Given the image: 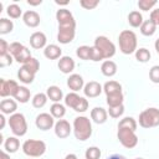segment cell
Returning <instances> with one entry per match:
<instances>
[{"label":"cell","mask_w":159,"mask_h":159,"mask_svg":"<svg viewBox=\"0 0 159 159\" xmlns=\"http://www.w3.org/2000/svg\"><path fill=\"white\" fill-rule=\"evenodd\" d=\"M73 134L76 139L84 142L92 135V124L89 118L84 116L76 117L73 120Z\"/></svg>","instance_id":"cell-1"},{"label":"cell","mask_w":159,"mask_h":159,"mask_svg":"<svg viewBox=\"0 0 159 159\" xmlns=\"http://www.w3.org/2000/svg\"><path fill=\"white\" fill-rule=\"evenodd\" d=\"M119 50L124 55H130L137 51V35L130 30H123L118 37Z\"/></svg>","instance_id":"cell-2"},{"label":"cell","mask_w":159,"mask_h":159,"mask_svg":"<svg viewBox=\"0 0 159 159\" xmlns=\"http://www.w3.org/2000/svg\"><path fill=\"white\" fill-rule=\"evenodd\" d=\"M22 152L30 158H39L46 152V144L39 139H27L22 144Z\"/></svg>","instance_id":"cell-3"},{"label":"cell","mask_w":159,"mask_h":159,"mask_svg":"<svg viewBox=\"0 0 159 159\" xmlns=\"http://www.w3.org/2000/svg\"><path fill=\"white\" fill-rule=\"evenodd\" d=\"M139 125L143 128H153L159 125V109L147 108L139 114Z\"/></svg>","instance_id":"cell-4"},{"label":"cell","mask_w":159,"mask_h":159,"mask_svg":"<svg viewBox=\"0 0 159 159\" xmlns=\"http://www.w3.org/2000/svg\"><path fill=\"white\" fill-rule=\"evenodd\" d=\"M9 125L11 128V132L16 137H22L27 132V123L25 119V116L22 113H14L9 118Z\"/></svg>","instance_id":"cell-5"},{"label":"cell","mask_w":159,"mask_h":159,"mask_svg":"<svg viewBox=\"0 0 159 159\" xmlns=\"http://www.w3.org/2000/svg\"><path fill=\"white\" fill-rule=\"evenodd\" d=\"M94 47L101 51V53L106 60H109L116 55L114 43L106 36H97L94 40Z\"/></svg>","instance_id":"cell-6"},{"label":"cell","mask_w":159,"mask_h":159,"mask_svg":"<svg viewBox=\"0 0 159 159\" xmlns=\"http://www.w3.org/2000/svg\"><path fill=\"white\" fill-rule=\"evenodd\" d=\"M117 138L120 142V144L128 149L134 148L138 144V137L134 130L127 129V128H118Z\"/></svg>","instance_id":"cell-7"},{"label":"cell","mask_w":159,"mask_h":159,"mask_svg":"<svg viewBox=\"0 0 159 159\" xmlns=\"http://www.w3.org/2000/svg\"><path fill=\"white\" fill-rule=\"evenodd\" d=\"M56 19L58 21V27H75L76 29V21L73 15L67 9H60L56 12Z\"/></svg>","instance_id":"cell-8"},{"label":"cell","mask_w":159,"mask_h":159,"mask_svg":"<svg viewBox=\"0 0 159 159\" xmlns=\"http://www.w3.org/2000/svg\"><path fill=\"white\" fill-rule=\"evenodd\" d=\"M19 87L20 86L12 80H0V96L2 98L9 97V96L14 97Z\"/></svg>","instance_id":"cell-9"},{"label":"cell","mask_w":159,"mask_h":159,"mask_svg":"<svg viewBox=\"0 0 159 159\" xmlns=\"http://www.w3.org/2000/svg\"><path fill=\"white\" fill-rule=\"evenodd\" d=\"M35 124L41 130H48L55 127V119L50 113H40L35 119Z\"/></svg>","instance_id":"cell-10"},{"label":"cell","mask_w":159,"mask_h":159,"mask_svg":"<svg viewBox=\"0 0 159 159\" xmlns=\"http://www.w3.org/2000/svg\"><path fill=\"white\" fill-rule=\"evenodd\" d=\"M71 124L66 120V119H58L55 123V134L56 137H58L60 139H65L71 134Z\"/></svg>","instance_id":"cell-11"},{"label":"cell","mask_w":159,"mask_h":159,"mask_svg":"<svg viewBox=\"0 0 159 159\" xmlns=\"http://www.w3.org/2000/svg\"><path fill=\"white\" fill-rule=\"evenodd\" d=\"M76 35V29L75 27H58V34H57V41L60 43H70L73 41Z\"/></svg>","instance_id":"cell-12"},{"label":"cell","mask_w":159,"mask_h":159,"mask_svg":"<svg viewBox=\"0 0 159 159\" xmlns=\"http://www.w3.org/2000/svg\"><path fill=\"white\" fill-rule=\"evenodd\" d=\"M102 91H103V87L98 82H96V81H91V82L86 83L84 87H83V93L88 98H96V97H98L102 93Z\"/></svg>","instance_id":"cell-13"},{"label":"cell","mask_w":159,"mask_h":159,"mask_svg":"<svg viewBox=\"0 0 159 159\" xmlns=\"http://www.w3.org/2000/svg\"><path fill=\"white\" fill-rule=\"evenodd\" d=\"M46 42H47L46 35L41 31H36L30 36V45L32 48H36V50L43 48L46 47Z\"/></svg>","instance_id":"cell-14"},{"label":"cell","mask_w":159,"mask_h":159,"mask_svg":"<svg viewBox=\"0 0 159 159\" xmlns=\"http://www.w3.org/2000/svg\"><path fill=\"white\" fill-rule=\"evenodd\" d=\"M22 20H24L25 25L29 26V27H37L40 25V21H41L40 20V15L34 10L26 11L22 15Z\"/></svg>","instance_id":"cell-15"},{"label":"cell","mask_w":159,"mask_h":159,"mask_svg":"<svg viewBox=\"0 0 159 159\" xmlns=\"http://www.w3.org/2000/svg\"><path fill=\"white\" fill-rule=\"evenodd\" d=\"M58 70L62 73H71L75 70V61L70 56H62L58 60Z\"/></svg>","instance_id":"cell-16"},{"label":"cell","mask_w":159,"mask_h":159,"mask_svg":"<svg viewBox=\"0 0 159 159\" xmlns=\"http://www.w3.org/2000/svg\"><path fill=\"white\" fill-rule=\"evenodd\" d=\"M67 86L70 89H72L73 92H77L80 89H82L84 87V82H83V78L82 76L77 75V73H73L68 78H67Z\"/></svg>","instance_id":"cell-17"},{"label":"cell","mask_w":159,"mask_h":159,"mask_svg":"<svg viewBox=\"0 0 159 159\" xmlns=\"http://www.w3.org/2000/svg\"><path fill=\"white\" fill-rule=\"evenodd\" d=\"M108 112L102 107H94L91 111V119L97 124H103L107 120Z\"/></svg>","instance_id":"cell-18"},{"label":"cell","mask_w":159,"mask_h":159,"mask_svg":"<svg viewBox=\"0 0 159 159\" xmlns=\"http://www.w3.org/2000/svg\"><path fill=\"white\" fill-rule=\"evenodd\" d=\"M43 55L48 60H57V58H61V55H62V50L60 46L57 45H47L43 50Z\"/></svg>","instance_id":"cell-19"},{"label":"cell","mask_w":159,"mask_h":159,"mask_svg":"<svg viewBox=\"0 0 159 159\" xmlns=\"http://www.w3.org/2000/svg\"><path fill=\"white\" fill-rule=\"evenodd\" d=\"M17 109V104L14 99H2L0 103V111L2 114H14Z\"/></svg>","instance_id":"cell-20"},{"label":"cell","mask_w":159,"mask_h":159,"mask_svg":"<svg viewBox=\"0 0 159 159\" xmlns=\"http://www.w3.org/2000/svg\"><path fill=\"white\" fill-rule=\"evenodd\" d=\"M101 71L106 77H112L117 73V65L111 60H106L101 66Z\"/></svg>","instance_id":"cell-21"},{"label":"cell","mask_w":159,"mask_h":159,"mask_svg":"<svg viewBox=\"0 0 159 159\" xmlns=\"http://www.w3.org/2000/svg\"><path fill=\"white\" fill-rule=\"evenodd\" d=\"M103 91L106 93V96H111V94H116V93H120L122 92V86L119 82L117 81H108L104 83L103 86Z\"/></svg>","instance_id":"cell-22"},{"label":"cell","mask_w":159,"mask_h":159,"mask_svg":"<svg viewBox=\"0 0 159 159\" xmlns=\"http://www.w3.org/2000/svg\"><path fill=\"white\" fill-rule=\"evenodd\" d=\"M46 94H47L48 99L55 102V103H58L63 97V93H62L61 88L57 87V86H50L47 88V91H46Z\"/></svg>","instance_id":"cell-23"},{"label":"cell","mask_w":159,"mask_h":159,"mask_svg":"<svg viewBox=\"0 0 159 159\" xmlns=\"http://www.w3.org/2000/svg\"><path fill=\"white\" fill-rule=\"evenodd\" d=\"M17 77L19 80L25 83V84H29V83H32L34 80H35V73H32L31 71H29L27 68H25L24 66L20 67V70L17 71Z\"/></svg>","instance_id":"cell-24"},{"label":"cell","mask_w":159,"mask_h":159,"mask_svg":"<svg viewBox=\"0 0 159 159\" xmlns=\"http://www.w3.org/2000/svg\"><path fill=\"white\" fill-rule=\"evenodd\" d=\"M30 96H31L30 89H29L27 87H25V86H20L19 89L16 91L14 98H15L17 102H20V103H26V102H29Z\"/></svg>","instance_id":"cell-25"},{"label":"cell","mask_w":159,"mask_h":159,"mask_svg":"<svg viewBox=\"0 0 159 159\" xmlns=\"http://www.w3.org/2000/svg\"><path fill=\"white\" fill-rule=\"evenodd\" d=\"M4 148L7 153H16L20 148V142L16 137H9L4 143Z\"/></svg>","instance_id":"cell-26"},{"label":"cell","mask_w":159,"mask_h":159,"mask_svg":"<svg viewBox=\"0 0 159 159\" xmlns=\"http://www.w3.org/2000/svg\"><path fill=\"white\" fill-rule=\"evenodd\" d=\"M155 31H157V25H155L150 19L143 21V24H142V26H140V32H142L144 36H152V35H154Z\"/></svg>","instance_id":"cell-27"},{"label":"cell","mask_w":159,"mask_h":159,"mask_svg":"<svg viewBox=\"0 0 159 159\" xmlns=\"http://www.w3.org/2000/svg\"><path fill=\"white\" fill-rule=\"evenodd\" d=\"M128 22L132 27H140L143 24V16L139 11H132L128 15Z\"/></svg>","instance_id":"cell-28"},{"label":"cell","mask_w":159,"mask_h":159,"mask_svg":"<svg viewBox=\"0 0 159 159\" xmlns=\"http://www.w3.org/2000/svg\"><path fill=\"white\" fill-rule=\"evenodd\" d=\"M14 58L19 62V63H26L30 58H31V52H30V50L27 48V47H25V46H22V48L14 56Z\"/></svg>","instance_id":"cell-29"},{"label":"cell","mask_w":159,"mask_h":159,"mask_svg":"<svg viewBox=\"0 0 159 159\" xmlns=\"http://www.w3.org/2000/svg\"><path fill=\"white\" fill-rule=\"evenodd\" d=\"M50 113H51V116H52L53 118L61 119V118L66 114V108H65V106L61 104V103H53V104L51 106V108H50Z\"/></svg>","instance_id":"cell-30"},{"label":"cell","mask_w":159,"mask_h":159,"mask_svg":"<svg viewBox=\"0 0 159 159\" xmlns=\"http://www.w3.org/2000/svg\"><path fill=\"white\" fill-rule=\"evenodd\" d=\"M123 99H124V96L122 92L111 94V96H107V104L108 107H117V106L123 104Z\"/></svg>","instance_id":"cell-31"},{"label":"cell","mask_w":159,"mask_h":159,"mask_svg":"<svg viewBox=\"0 0 159 159\" xmlns=\"http://www.w3.org/2000/svg\"><path fill=\"white\" fill-rule=\"evenodd\" d=\"M118 128H127V129H132L135 132L137 130V122L133 117H124L118 123Z\"/></svg>","instance_id":"cell-32"},{"label":"cell","mask_w":159,"mask_h":159,"mask_svg":"<svg viewBox=\"0 0 159 159\" xmlns=\"http://www.w3.org/2000/svg\"><path fill=\"white\" fill-rule=\"evenodd\" d=\"M47 99H48V97H47L46 93H36L34 96V98H32V106L35 108L40 109V108H42L47 103Z\"/></svg>","instance_id":"cell-33"},{"label":"cell","mask_w":159,"mask_h":159,"mask_svg":"<svg viewBox=\"0 0 159 159\" xmlns=\"http://www.w3.org/2000/svg\"><path fill=\"white\" fill-rule=\"evenodd\" d=\"M80 99H81V97H80L76 92H71V93H68V94L65 97V104H66L67 107L75 109V107L77 106V103H78Z\"/></svg>","instance_id":"cell-34"},{"label":"cell","mask_w":159,"mask_h":159,"mask_svg":"<svg viewBox=\"0 0 159 159\" xmlns=\"http://www.w3.org/2000/svg\"><path fill=\"white\" fill-rule=\"evenodd\" d=\"M12 29H14V22L11 20H7L5 17L0 19V34L1 35H6L11 32Z\"/></svg>","instance_id":"cell-35"},{"label":"cell","mask_w":159,"mask_h":159,"mask_svg":"<svg viewBox=\"0 0 159 159\" xmlns=\"http://www.w3.org/2000/svg\"><path fill=\"white\" fill-rule=\"evenodd\" d=\"M135 58H137V61H139L142 63L148 62L150 60V52H149V50H147L144 47L137 48V51H135Z\"/></svg>","instance_id":"cell-36"},{"label":"cell","mask_w":159,"mask_h":159,"mask_svg":"<svg viewBox=\"0 0 159 159\" xmlns=\"http://www.w3.org/2000/svg\"><path fill=\"white\" fill-rule=\"evenodd\" d=\"M6 12H7V15H9L11 19H19V17L21 16V14H22V10H21V7H20L19 5L11 4V5L7 6Z\"/></svg>","instance_id":"cell-37"},{"label":"cell","mask_w":159,"mask_h":159,"mask_svg":"<svg viewBox=\"0 0 159 159\" xmlns=\"http://www.w3.org/2000/svg\"><path fill=\"white\" fill-rule=\"evenodd\" d=\"M91 50H92V47H89V46H80L76 50V55L81 60H89V57H91Z\"/></svg>","instance_id":"cell-38"},{"label":"cell","mask_w":159,"mask_h":159,"mask_svg":"<svg viewBox=\"0 0 159 159\" xmlns=\"http://www.w3.org/2000/svg\"><path fill=\"white\" fill-rule=\"evenodd\" d=\"M25 68H27L29 71H31L32 73H37V71L40 70V62H39V60H36V58H34V57H31L26 63H24L22 65Z\"/></svg>","instance_id":"cell-39"},{"label":"cell","mask_w":159,"mask_h":159,"mask_svg":"<svg viewBox=\"0 0 159 159\" xmlns=\"http://www.w3.org/2000/svg\"><path fill=\"white\" fill-rule=\"evenodd\" d=\"M101 149L97 148V147H89L86 153H84V157L86 159H99L101 158Z\"/></svg>","instance_id":"cell-40"},{"label":"cell","mask_w":159,"mask_h":159,"mask_svg":"<svg viewBox=\"0 0 159 159\" xmlns=\"http://www.w3.org/2000/svg\"><path fill=\"white\" fill-rule=\"evenodd\" d=\"M123 113H124V106L123 104L117 106V107H109L108 108V114L112 118H119Z\"/></svg>","instance_id":"cell-41"},{"label":"cell","mask_w":159,"mask_h":159,"mask_svg":"<svg viewBox=\"0 0 159 159\" xmlns=\"http://www.w3.org/2000/svg\"><path fill=\"white\" fill-rule=\"evenodd\" d=\"M155 5H157V1H149V0H139L138 1L139 9L140 10H144V11H149Z\"/></svg>","instance_id":"cell-42"},{"label":"cell","mask_w":159,"mask_h":159,"mask_svg":"<svg viewBox=\"0 0 159 159\" xmlns=\"http://www.w3.org/2000/svg\"><path fill=\"white\" fill-rule=\"evenodd\" d=\"M87 109H88V101H87L84 97H81V99L78 101V103H77V106L75 107L73 111L82 113V112H86Z\"/></svg>","instance_id":"cell-43"},{"label":"cell","mask_w":159,"mask_h":159,"mask_svg":"<svg viewBox=\"0 0 159 159\" xmlns=\"http://www.w3.org/2000/svg\"><path fill=\"white\" fill-rule=\"evenodd\" d=\"M149 78L153 83H159V66H153L149 71Z\"/></svg>","instance_id":"cell-44"},{"label":"cell","mask_w":159,"mask_h":159,"mask_svg":"<svg viewBox=\"0 0 159 159\" xmlns=\"http://www.w3.org/2000/svg\"><path fill=\"white\" fill-rule=\"evenodd\" d=\"M81 6L83 7V9H86V10H92V9H94L98 4H99V1L98 0H81Z\"/></svg>","instance_id":"cell-45"},{"label":"cell","mask_w":159,"mask_h":159,"mask_svg":"<svg viewBox=\"0 0 159 159\" xmlns=\"http://www.w3.org/2000/svg\"><path fill=\"white\" fill-rule=\"evenodd\" d=\"M89 60H91V61H94V62H98V61H101V60H104V57H103V55L101 53V51L93 46L92 50H91V57H89Z\"/></svg>","instance_id":"cell-46"},{"label":"cell","mask_w":159,"mask_h":159,"mask_svg":"<svg viewBox=\"0 0 159 159\" xmlns=\"http://www.w3.org/2000/svg\"><path fill=\"white\" fill-rule=\"evenodd\" d=\"M11 63H12V56L10 53L0 56V67H6V66H10Z\"/></svg>","instance_id":"cell-47"},{"label":"cell","mask_w":159,"mask_h":159,"mask_svg":"<svg viewBox=\"0 0 159 159\" xmlns=\"http://www.w3.org/2000/svg\"><path fill=\"white\" fill-rule=\"evenodd\" d=\"M9 47H10V45H9L5 40L1 39V40H0V56L9 53Z\"/></svg>","instance_id":"cell-48"},{"label":"cell","mask_w":159,"mask_h":159,"mask_svg":"<svg viewBox=\"0 0 159 159\" xmlns=\"http://www.w3.org/2000/svg\"><path fill=\"white\" fill-rule=\"evenodd\" d=\"M107 159H127L124 155H120V154H113L111 157H108Z\"/></svg>","instance_id":"cell-49"},{"label":"cell","mask_w":159,"mask_h":159,"mask_svg":"<svg viewBox=\"0 0 159 159\" xmlns=\"http://www.w3.org/2000/svg\"><path fill=\"white\" fill-rule=\"evenodd\" d=\"M0 159H11V158H10V155H9L5 150H2V152L0 153Z\"/></svg>","instance_id":"cell-50"},{"label":"cell","mask_w":159,"mask_h":159,"mask_svg":"<svg viewBox=\"0 0 159 159\" xmlns=\"http://www.w3.org/2000/svg\"><path fill=\"white\" fill-rule=\"evenodd\" d=\"M4 127H5V117L4 114H1L0 116V129H4Z\"/></svg>","instance_id":"cell-51"},{"label":"cell","mask_w":159,"mask_h":159,"mask_svg":"<svg viewBox=\"0 0 159 159\" xmlns=\"http://www.w3.org/2000/svg\"><path fill=\"white\" fill-rule=\"evenodd\" d=\"M41 2H42V0H37V1H31V0H29V1H27L29 5H34V6H35V5H41Z\"/></svg>","instance_id":"cell-52"},{"label":"cell","mask_w":159,"mask_h":159,"mask_svg":"<svg viewBox=\"0 0 159 159\" xmlns=\"http://www.w3.org/2000/svg\"><path fill=\"white\" fill-rule=\"evenodd\" d=\"M65 159H77V157H76L75 154H67V155L65 157Z\"/></svg>","instance_id":"cell-53"},{"label":"cell","mask_w":159,"mask_h":159,"mask_svg":"<svg viewBox=\"0 0 159 159\" xmlns=\"http://www.w3.org/2000/svg\"><path fill=\"white\" fill-rule=\"evenodd\" d=\"M154 47H155V50H157V52L159 53V39L155 41V43H154Z\"/></svg>","instance_id":"cell-54"},{"label":"cell","mask_w":159,"mask_h":159,"mask_svg":"<svg viewBox=\"0 0 159 159\" xmlns=\"http://www.w3.org/2000/svg\"><path fill=\"white\" fill-rule=\"evenodd\" d=\"M135 159H144V158H135Z\"/></svg>","instance_id":"cell-55"}]
</instances>
